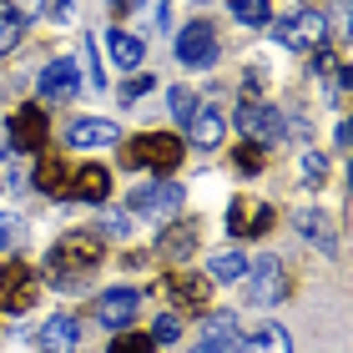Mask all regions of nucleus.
<instances>
[{
  "label": "nucleus",
  "instance_id": "1",
  "mask_svg": "<svg viewBox=\"0 0 353 353\" xmlns=\"http://www.w3.org/2000/svg\"><path fill=\"white\" fill-rule=\"evenodd\" d=\"M101 258H106V248H101L96 232H66L51 252H46V278L56 288H76V283H86L91 272L101 268Z\"/></svg>",
  "mask_w": 353,
  "mask_h": 353
},
{
  "label": "nucleus",
  "instance_id": "2",
  "mask_svg": "<svg viewBox=\"0 0 353 353\" xmlns=\"http://www.w3.org/2000/svg\"><path fill=\"white\" fill-rule=\"evenodd\" d=\"M121 162L126 167H152V172H176L182 162V141L172 132H141L121 147Z\"/></svg>",
  "mask_w": 353,
  "mask_h": 353
},
{
  "label": "nucleus",
  "instance_id": "3",
  "mask_svg": "<svg viewBox=\"0 0 353 353\" xmlns=\"http://www.w3.org/2000/svg\"><path fill=\"white\" fill-rule=\"evenodd\" d=\"M272 36H278L283 51L313 56V51H323V41H328V21L318 10H298V15H283V21L272 26Z\"/></svg>",
  "mask_w": 353,
  "mask_h": 353
},
{
  "label": "nucleus",
  "instance_id": "4",
  "mask_svg": "<svg viewBox=\"0 0 353 353\" xmlns=\"http://www.w3.org/2000/svg\"><path fill=\"white\" fill-rule=\"evenodd\" d=\"M162 298H172L176 313H207L212 308V278L187 272V268H172L162 278Z\"/></svg>",
  "mask_w": 353,
  "mask_h": 353
},
{
  "label": "nucleus",
  "instance_id": "5",
  "mask_svg": "<svg viewBox=\"0 0 353 353\" xmlns=\"http://www.w3.org/2000/svg\"><path fill=\"white\" fill-rule=\"evenodd\" d=\"M237 132H243V141H252V147H278L283 132H288V121H283V111L278 106H263V101H248V106H237Z\"/></svg>",
  "mask_w": 353,
  "mask_h": 353
},
{
  "label": "nucleus",
  "instance_id": "6",
  "mask_svg": "<svg viewBox=\"0 0 353 353\" xmlns=\"http://www.w3.org/2000/svg\"><path fill=\"white\" fill-rule=\"evenodd\" d=\"M36 303V272L21 258H0V313H26Z\"/></svg>",
  "mask_w": 353,
  "mask_h": 353
},
{
  "label": "nucleus",
  "instance_id": "7",
  "mask_svg": "<svg viewBox=\"0 0 353 353\" xmlns=\"http://www.w3.org/2000/svg\"><path fill=\"white\" fill-rule=\"evenodd\" d=\"M272 222H278V212L263 202V197H232L228 207V232L243 243V237H268Z\"/></svg>",
  "mask_w": 353,
  "mask_h": 353
},
{
  "label": "nucleus",
  "instance_id": "8",
  "mask_svg": "<svg viewBox=\"0 0 353 353\" xmlns=\"http://www.w3.org/2000/svg\"><path fill=\"white\" fill-rule=\"evenodd\" d=\"M288 268L278 258H263V263H252L248 268V303H258V308H272V303H283L288 298Z\"/></svg>",
  "mask_w": 353,
  "mask_h": 353
},
{
  "label": "nucleus",
  "instance_id": "9",
  "mask_svg": "<svg viewBox=\"0 0 353 353\" xmlns=\"http://www.w3.org/2000/svg\"><path fill=\"white\" fill-rule=\"evenodd\" d=\"M176 207H182V187L167 182V176H157V182H147V187L132 192V212L137 217H167L172 222Z\"/></svg>",
  "mask_w": 353,
  "mask_h": 353
},
{
  "label": "nucleus",
  "instance_id": "10",
  "mask_svg": "<svg viewBox=\"0 0 353 353\" xmlns=\"http://www.w3.org/2000/svg\"><path fill=\"white\" fill-rule=\"evenodd\" d=\"M46 132H51V117L30 101V106H15V117L6 126V137H10V147L15 152H41L46 147Z\"/></svg>",
  "mask_w": 353,
  "mask_h": 353
},
{
  "label": "nucleus",
  "instance_id": "11",
  "mask_svg": "<svg viewBox=\"0 0 353 353\" xmlns=\"http://www.w3.org/2000/svg\"><path fill=\"white\" fill-rule=\"evenodd\" d=\"M176 61L182 66H212L217 61V30L207 26V21H192V26H182V36H176Z\"/></svg>",
  "mask_w": 353,
  "mask_h": 353
},
{
  "label": "nucleus",
  "instance_id": "12",
  "mask_svg": "<svg viewBox=\"0 0 353 353\" xmlns=\"http://www.w3.org/2000/svg\"><path fill=\"white\" fill-rule=\"evenodd\" d=\"M197 243H202V222H197V217H172L167 228L157 232V252H162V258H172V263L192 258V252H197Z\"/></svg>",
  "mask_w": 353,
  "mask_h": 353
},
{
  "label": "nucleus",
  "instance_id": "13",
  "mask_svg": "<svg viewBox=\"0 0 353 353\" xmlns=\"http://www.w3.org/2000/svg\"><path fill=\"white\" fill-rule=\"evenodd\" d=\"M141 308V293L137 288H106L101 298H96V318L111 328V333H121V328H132V318Z\"/></svg>",
  "mask_w": 353,
  "mask_h": 353
},
{
  "label": "nucleus",
  "instance_id": "14",
  "mask_svg": "<svg viewBox=\"0 0 353 353\" xmlns=\"http://www.w3.org/2000/svg\"><path fill=\"white\" fill-rule=\"evenodd\" d=\"M237 348H243V333H237V318H232V313H207L197 353H237Z\"/></svg>",
  "mask_w": 353,
  "mask_h": 353
},
{
  "label": "nucleus",
  "instance_id": "15",
  "mask_svg": "<svg viewBox=\"0 0 353 353\" xmlns=\"http://www.w3.org/2000/svg\"><path fill=\"white\" fill-rule=\"evenodd\" d=\"M36 343H41V353H76L81 348V323H76L71 313H56V318H46Z\"/></svg>",
  "mask_w": 353,
  "mask_h": 353
},
{
  "label": "nucleus",
  "instance_id": "16",
  "mask_svg": "<svg viewBox=\"0 0 353 353\" xmlns=\"http://www.w3.org/2000/svg\"><path fill=\"white\" fill-rule=\"evenodd\" d=\"M81 91V66H76L71 56L51 61V66L41 71V96H56V101H66V96Z\"/></svg>",
  "mask_w": 353,
  "mask_h": 353
},
{
  "label": "nucleus",
  "instance_id": "17",
  "mask_svg": "<svg viewBox=\"0 0 353 353\" xmlns=\"http://www.w3.org/2000/svg\"><path fill=\"white\" fill-rule=\"evenodd\" d=\"M117 137H121L117 121H101V117H81V121L66 126V141H71V147H111Z\"/></svg>",
  "mask_w": 353,
  "mask_h": 353
},
{
  "label": "nucleus",
  "instance_id": "18",
  "mask_svg": "<svg viewBox=\"0 0 353 353\" xmlns=\"http://www.w3.org/2000/svg\"><path fill=\"white\" fill-rule=\"evenodd\" d=\"M71 167H66V157H41L36 162V187L46 192V197H71Z\"/></svg>",
  "mask_w": 353,
  "mask_h": 353
},
{
  "label": "nucleus",
  "instance_id": "19",
  "mask_svg": "<svg viewBox=\"0 0 353 353\" xmlns=\"http://www.w3.org/2000/svg\"><path fill=\"white\" fill-rule=\"evenodd\" d=\"M141 56H147V46H141L137 36H126V30H111V36H106V61L117 71H137Z\"/></svg>",
  "mask_w": 353,
  "mask_h": 353
},
{
  "label": "nucleus",
  "instance_id": "20",
  "mask_svg": "<svg viewBox=\"0 0 353 353\" xmlns=\"http://www.w3.org/2000/svg\"><path fill=\"white\" fill-rule=\"evenodd\" d=\"M106 192H111V172L96 162L71 176V197H81V202H106Z\"/></svg>",
  "mask_w": 353,
  "mask_h": 353
},
{
  "label": "nucleus",
  "instance_id": "21",
  "mask_svg": "<svg viewBox=\"0 0 353 353\" xmlns=\"http://www.w3.org/2000/svg\"><path fill=\"white\" fill-rule=\"evenodd\" d=\"M237 353H293V339H288V328L268 323V328L252 333V339H243V348H237Z\"/></svg>",
  "mask_w": 353,
  "mask_h": 353
},
{
  "label": "nucleus",
  "instance_id": "22",
  "mask_svg": "<svg viewBox=\"0 0 353 353\" xmlns=\"http://www.w3.org/2000/svg\"><path fill=\"white\" fill-rule=\"evenodd\" d=\"M248 268H252V258H248V252H237V248L217 252V258L207 263V272H212L217 283H243V278H248Z\"/></svg>",
  "mask_w": 353,
  "mask_h": 353
},
{
  "label": "nucleus",
  "instance_id": "23",
  "mask_svg": "<svg viewBox=\"0 0 353 353\" xmlns=\"http://www.w3.org/2000/svg\"><path fill=\"white\" fill-rule=\"evenodd\" d=\"M187 126H192V141H197L202 152H212L217 141H222V132H228V121H222V111H197V117H192Z\"/></svg>",
  "mask_w": 353,
  "mask_h": 353
},
{
  "label": "nucleus",
  "instance_id": "24",
  "mask_svg": "<svg viewBox=\"0 0 353 353\" xmlns=\"http://www.w3.org/2000/svg\"><path fill=\"white\" fill-rule=\"evenodd\" d=\"M21 36H26V10L0 6V56H10L15 46H21Z\"/></svg>",
  "mask_w": 353,
  "mask_h": 353
},
{
  "label": "nucleus",
  "instance_id": "25",
  "mask_svg": "<svg viewBox=\"0 0 353 353\" xmlns=\"http://www.w3.org/2000/svg\"><path fill=\"white\" fill-rule=\"evenodd\" d=\"M293 222H298V232L303 237H313L323 252H333V228H328V217L323 212H293Z\"/></svg>",
  "mask_w": 353,
  "mask_h": 353
},
{
  "label": "nucleus",
  "instance_id": "26",
  "mask_svg": "<svg viewBox=\"0 0 353 353\" xmlns=\"http://www.w3.org/2000/svg\"><path fill=\"white\" fill-rule=\"evenodd\" d=\"M232 15H237V21H243V26L263 30V26L272 21V6H268V0H232Z\"/></svg>",
  "mask_w": 353,
  "mask_h": 353
},
{
  "label": "nucleus",
  "instance_id": "27",
  "mask_svg": "<svg viewBox=\"0 0 353 353\" xmlns=\"http://www.w3.org/2000/svg\"><path fill=\"white\" fill-rule=\"evenodd\" d=\"M106 353H157V343H152V333H117V339H111V348Z\"/></svg>",
  "mask_w": 353,
  "mask_h": 353
},
{
  "label": "nucleus",
  "instance_id": "28",
  "mask_svg": "<svg viewBox=\"0 0 353 353\" xmlns=\"http://www.w3.org/2000/svg\"><path fill=\"white\" fill-rule=\"evenodd\" d=\"M263 162H268V152H263V147H252V141H243V147L232 152V167H237V172H248V176H258Z\"/></svg>",
  "mask_w": 353,
  "mask_h": 353
},
{
  "label": "nucleus",
  "instance_id": "29",
  "mask_svg": "<svg viewBox=\"0 0 353 353\" xmlns=\"http://www.w3.org/2000/svg\"><path fill=\"white\" fill-rule=\"evenodd\" d=\"M303 182H308V187L328 182V157L323 152H303Z\"/></svg>",
  "mask_w": 353,
  "mask_h": 353
},
{
  "label": "nucleus",
  "instance_id": "30",
  "mask_svg": "<svg viewBox=\"0 0 353 353\" xmlns=\"http://www.w3.org/2000/svg\"><path fill=\"white\" fill-rule=\"evenodd\" d=\"M167 101H172V117H176V121H192V117H197V96H192L187 86H172Z\"/></svg>",
  "mask_w": 353,
  "mask_h": 353
},
{
  "label": "nucleus",
  "instance_id": "31",
  "mask_svg": "<svg viewBox=\"0 0 353 353\" xmlns=\"http://www.w3.org/2000/svg\"><path fill=\"white\" fill-rule=\"evenodd\" d=\"M176 333H182V318L176 313H162L152 323V343H176Z\"/></svg>",
  "mask_w": 353,
  "mask_h": 353
},
{
  "label": "nucleus",
  "instance_id": "32",
  "mask_svg": "<svg viewBox=\"0 0 353 353\" xmlns=\"http://www.w3.org/2000/svg\"><path fill=\"white\" fill-rule=\"evenodd\" d=\"M152 86H157V76H137V81H126V86L117 91V101H121V106H132V101H141V96H147Z\"/></svg>",
  "mask_w": 353,
  "mask_h": 353
},
{
  "label": "nucleus",
  "instance_id": "33",
  "mask_svg": "<svg viewBox=\"0 0 353 353\" xmlns=\"http://www.w3.org/2000/svg\"><path fill=\"white\" fill-rule=\"evenodd\" d=\"M106 6H111V15H132L141 0H106Z\"/></svg>",
  "mask_w": 353,
  "mask_h": 353
},
{
  "label": "nucleus",
  "instance_id": "34",
  "mask_svg": "<svg viewBox=\"0 0 353 353\" xmlns=\"http://www.w3.org/2000/svg\"><path fill=\"white\" fill-rule=\"evenodd\" d=\"M101 228H106V232H111V237H121V232H126V217H121V212H117V217H106V222H101Z\"/></svg>",
  "mask_w": 353,
  "mask_h": 353
},
{
  "label": "nucleus",
  "instance_id": "35",
  "mask_svg": "<svg viewBox=\"0 0 353 353\" xmlns=\"http://www.w3.org/2000/svg\"><path fill=\"white\" fill-rule=\"evenodd\" d=\"M10 243V217H0V248Z\"/></svg>",
  "mask_w": 353,
  "mask_h": 353
},
{
  "label": "nucleus",
  "instance_id": "36",
  "mask_svg": "<svg viewBox=\"0 0 353 353\" xmlns=\"http://www.w3.org/2000/svg\"><path fill=\"white\" fill-rule=\"evenodd\" d=\"M0 192H6V172H0Z\"/></svg>",
  "mask_w": 353,
  "mask_h": 353
}]
</instances>
